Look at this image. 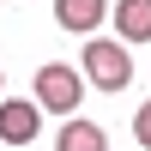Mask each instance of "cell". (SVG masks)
<instances>
[{"label": "cell", "instance_id": "1", "mask_svg": "<svg viewBox=\"0 0 151 151\" xmlns=\"http://www.w3.org/2000/svg\"><path fill=\"white\" fill-rule=\"evenodd\" d=\"M127 48L133 42H121V36H91L85 42V73H91L97 91H127V79H133V55Z\"/></svg>", "mask_w": 151, "mask_h": 151}, {"label": "cell", "instance_id": "2", "mask_svg": "<svg viewBox=\"0 0 151 151\" xmlns=\"http://www.w3.org/2000/svg\"><path fill=\"white\" fill-rule=\"evenodd\" d=\"M79 97H85L79 67H67V60H48V67L36 73V103H42L48 115H79Z\"/></svg>", "mask_w": 151, "mask_h": 151}, {"label": "cell", "instance_id": "3", "mask_svg": "<svg viewBox=\"0 0 151 151\" xmlns=\"http://www.w3.org/2000/svg\"><path fill=\"white\" fill-rule=\"evenodd\" d=\"M42 127V103L36 97H0V139L6 145H30Z\"/></svg>", "mask_w": 151, "mask_h": 151}, {"label": "cell", "instance_id": "4", "mask_svg": "<svg viewBox=\"0 0 151 151\" xmlns=\"http://www.w3.org/2000/svg\"><path fill=\"white\" fill-rule=\"evenodd\" d=\"M103 18H109V0H55V24L73 36H91Z\"/></svg>", "mask_w": 151, "mask_h": 151}, {"label": "cell", "instance_id": "5", "mask_svg": "<svg viewBox=\"0 0 151 151\" xmlns=\"http://www.w3.org/2000/svg\"><path fill=\"white\" fill-rule=\"evenodd\" d=\"M121 42H151V0H115L109 6Z\"/></svg>", "mask_w": 151, "mask_h": 151}, {"label": "cell", "instance_id": "6", "mask_svg": "<svg viewBox=\"0 0 151 151\" xmlns=\"http://www.w3.org/2000/svg\"><path fill=\"white\" fill-rule=\"evenodd\" d=\"M55 145H60V151H109V133L97 127V121H67Z\"/></svg>", "mask_w": 151, "mask_h": 151}, {"label": "cell", "instance_id": "7", "mask_svg": "<svg viewBox=\"0 0 151 151\" xmlns=\"http://www.w3.org/2000/svg\"><path fill=\"white\" fill-rule=\"evenodd\" d=\"M133 139L151 151V103H139V115H133Z\"/></svg>", "mask_w": 151, "mask_h": 151}, {"label": "cell", "instance_id": "8", "mask_svg": "<svg viewBox=\"0 0 151 151\" xmlns=\"http://www.w3.org/2000/svg\"><path fill=\"white\" fill-rule=\"evenodd\" d=\"M0 85H6V73H0Z\"/></svg>", "mask_w": 151, "mask_h": 151}]
</instances>
